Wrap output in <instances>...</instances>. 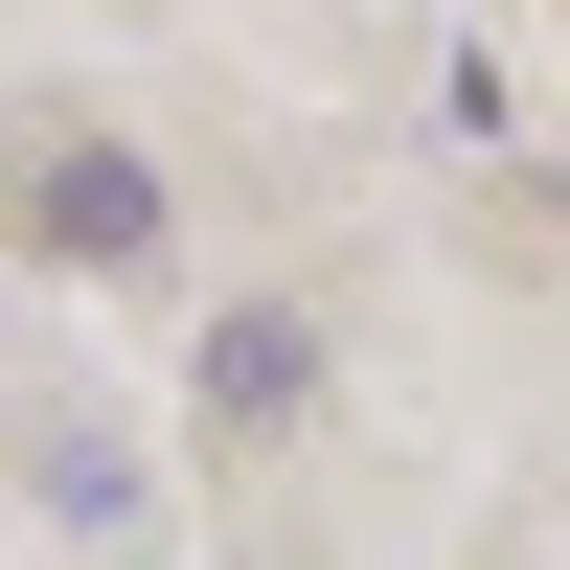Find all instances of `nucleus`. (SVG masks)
I'll list each match as a JSON object with an SVG mask.
<instances>
[{
  "label": "nucleus",
  "instance_id": "obj_1",
  "mask_svg": "<svg viewBox=\"0 0 570 570\" xmlns=\"http://www.w3.org/2000/svg\"><path fill=\"white\" fill-rule=\"evenodd\" d=\"M23 228H46L69 274H160V160H115V137H69V160L23 183Z\"/></svg>",
  "mask_w": 570,
  "mask_h": 570
},
{
  "label": "nucleus",
  "instance_id": "obj_2",
  "mask_svg": "<svg viewBox=\"0 0 570 570\" xmlns=\"http://www.w3.org/2000/svg\"><path fill=\"white\" fill-rule=\"evenodd\" d=\"M297 411H320V320L297 297H228L206 320V434H297Z\"/></svg>",
  "mask_w": 570,
  "mask_h": 570
}]
</instances>
